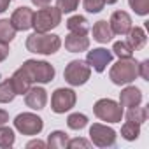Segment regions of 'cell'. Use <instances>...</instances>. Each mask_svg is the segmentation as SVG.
<instances>
[{"label":"cell","instance_id":"14","mask_svg":"<svg viewBox=\"0 0 149 149\" xmlns=\"http://www.w3.org/2000/svg\"><path fill=\"white\" fill-rule=\"evenodd\" d=\"M65 49L68 53H83L90 49V37L88 33L81 32H68L65 37Z\"/></svg>","mask_w":149,"mask_h":149},{"label":"cell","instance_id":"30","mask_svg":"<svg viewBox=\"0 0 149 149\" xmlns=\"http://www.w3.org/2000/svg\"><path fill=\"white\" fill-rule=\"evenodd\" d=\"M83 6H84L86 13H90V14H98V13L105 7V2H104V0H83Z\"/></svg>","mask_w":149,"mask_h":149},{"label":"cell","instance_id":"21","mask_svg":"<svg viewBox=\"0 0 149 149\" xmlns=\"http://www.w3.org/2000/svg\"><path fill=\"white\" fill-rule=\"evenodd\" d=\"M147 116H149V111L147 107H140V105H135V107H128L126 111V119L133 121V123H146L147 121Z\"/></svg>","mask_w":149,"mask_h":149},{"label":"cell","instance_id":"7","mask_svg":"<svg viewBox=\"0 0 149 149\" xmlns=\"http://www.w3.org/2000/svg\"><path fill=\"white\" fill-rule=\"evenodd\" d=\"M14 128L21 133V135H30L35 137L42 132L44 128V121L40 116L33 114V112H21L14 118Z\"/></svg>","mask_w":149,"mask_h":149},{"label":"cell","instance_id":"18","mask_svg":"<svg viewBox=\"0 0 149 149\" xmlns=\"http://www.w3.org/2000/svg\"><path fill=\"white\" fill-rule=\"evenodd\" d=\"M126 35H128L126 42H128V46H130L133 51L142 49V47L146 46V42H147V35H146L144 28H140V26H132Z\"/></svg>","mask_w":149,"mask_h":149},{"label":"cell","instance_id":"20","mask_svg":"<svg viewBox=\"0 0 149 149\" xmlns=\"http://www.w3.org/2000/svg\"><path fill=\"white\" fill-rule=\"evenodd\" d=\"M67 28L68 32H81V33H88L90 30V23L84 16L76 14V16H70L67 19Z\"/></svg>","mask_w":149,"mask_h":149},{"label":"cell","instance_id":"11","mask_svg":"<svg viewBox=\"0 0 149 149\" xmlns=\"http://www.w3.org/2000/svg\"><path fill=\"white\" fill-rule=\"evenodd\" d=\"M33 14L35 13L30 7H26V6L18 7L13 13V16H11V23L16 28V32H26V30H30L32 25H33Z\"/></svg>","mask_w":149,"mask_h":149},{"label":"cell","instance_id":"2","mask_svg":"<svg viewBox=\"0 0 149 149\" xmlns=\"http://www.w3.org/2000/svg\"><path fill=\"white\" fill-rule=\"evenodd\" d=\"M25 47L30 51V53H35V54H54L60 47H61V39L56 35V33H39V32H33L26 37V42H25Z\"/></svg>","mask_w":149,"mask_h":149},{"label":"cell","instance_id":"24","mask_svg":"<svg viewBox=\"0 0 149 149\" xmlns=\"http://www.w3.org/2000/svg\"><path fill=\"white\" fill-rule=\"evenodd\" d=\"M16 37V28L13 26L11 19H0V40L2 42H11Z\"/></svg>","mask_w":149,"mask_h":149},{"label":"cell","instance_id":"33","mask_svg":"<svg viewBox=\"0 0 149 149\" xmlns=\"http://www.w3.org/2000/svg\"><path fill=\"white\" fill-rule=\"evenodd\" d=\"M9 53H11V47H9V44H7V42H2V40H0V61L7 60Z\"/></svg>","mask_w":149,"mask_h":149},{"label":"cell","instance_id":"19","mask_svg":"<svg viewBox=\"0 0 149 149\" xmlns=\"http://www.w3.org/2000/svg\"><path fill=\"white\" fill-rule=\"evenodd\" d=\"M67 144H68V135L61 130L51 132L49 137H47V142H46V146L51 147V149H65Z\"/></svg>","mask_w":149,"mask_h":149},{"label":"cell","instance_id":"27","mask_svg":"<svg viewBox=\"0 0 149 149\" xmlns=\"http://www.w3.org/2000/svg\"><path fill=\"white\" fill-rule=\"evenodd\" d=\"M112 54H116L118 58H132L133 56V49L128 46V42L125 40H118L112 46Z\"/></svg>","mask_w":149,"mask_h":149},{"label":"cell","instance_id":"23","mask_svg":"<svg viewBox=\"0 0 149 149\" xmlns=\"http://www.w3.org/2000/svg\"><path fill=\"white\" fill-rule=\"evenodd\" d=\"M139 135H140V125L139 123H133V121H126L123 126H121V137L125 139V140H137L139 139Z\"/></svg>","mask_w":149,"mask_h":149},{"label":"cell","instance_id":"38","mask_svg":"<svg viewBox=\"0 0 149 149\" xmlns=\"http://www.w3.org/2000/svg\"><path fill=\"white\" fill-rule=\"evenodd\" d=\"M104 2H105L107 6H112V4H116V2H118V0H104Z\"/></svg>","mask_w":149,"mask_h":149},{"label":"cell","instance_id":"15","mask_svg":"<svg viewBox=\"0 0 149 149\" xmlns=\"http://www.w3.org/2000/svg\"><path fill=\"white\" fill-rule=\"evenodd\" d=\"M142 104V91L137 86L126 84L119 93V105L121 107H135Z\"/></svg>","mask_w":149,"mask_h":149},{"label":"cell","instance_id":"3","mask_svg":"<svg viewBox=\"0 0 149 149\" xmlns=\"http://www.w3.org/2000/svg\"><path fill=\"white\" fill-rule=\"evenodd\" d=\"M21 68L25 70V74L30 77L32 83H37V84H47L54 79V67L44 60H26L23 61Z\"/></svg>","mask_w":149,"mask_h":149},{"label":"cell","instance_id":"31","mask_svg":"<svg viewBox=\"0 0 149 149\" xmlns=\"http://www.w3.org/2000/svg\"><path fill=\"white\" fill-rule=\"evenodd\" d=\"M68 149H90L91 147V142L83 139V137H76V139H68V144H67Z\"/></svg>","mask_w":149,"mask_h":149},{"label":"cell","instance_id":"4","mask_svg":"<svg viewBox=\"0 0 149 149\" xmlns=\"http://www.w3.org/2000/svg\"><path fill=\"white\" fill-rule=\"evenodd\" d=\"M61 23V13L58 7H53V6H46V7H40L35 14H33V25L32 28L39 33H46V32H51L54 30L56 26H60Z\"/></svg>","mask_w":149,"mask_h":149},{"label":"cell","instance_id":"36","mask_svg":"<svg viewBox=\"0 0 149 149\" xmlns=\"http://www.w3.org/2000/svg\"><path fill=\"white\" fill-rule=\"evenodd\" d=\"M30 2L35 6V7H46V6H51V0H30Z\"/></svg>","mask_w":149,"mask_h":149},{"label":"cell","instance_id":"1","mask_svg":"<svg viewBox=\"0 0 149 149\" xmlns=\"http://www.w3.org/2000/svg\"><path fill=\"white\" fill-rule=\"evenodd\" d=\"M139 77V61L132 58H119L118 63H114L109 70V79L116 86H126L132 84Z\"/></svg>","mask_w":149,"mask_h":149},{"label":"cell","instance_id":"28","mask_svg":"<svg viewBox=\"0 0 149 149\" xmlns=\"http://www.w3.org/2000/svg\"><path fill=\"white\" fill-rule=\"evenodd\" d=\"M128 4L135 14H139V16L149 14V0H128Z\"/></svg>","mask_w":149,"mask_h":149},{"label":"cell","instance_id":"32","mask_svg":"<svg viewBox=\"0 0 149 149\" xmlns=\"http://www.w3.org/2000/svg\"><path fill=\"white\" fill-rule=\"evenodd\" d=\"M139 76L144 81H149V60H144L139 63Z\"/></svg>","mask_w":149,"mask_h":149},{"label":"cell","instance_id":"29","mask_svg":"<svg viewBox=\"0 0 149 149\" xmlns=\"http://www.w3.org/2000/svg\"><path fill=\"white\" fill-rule=\"evenodd\" d=\"M79 2L81 0H56V7L60 9V13L63 14H68V13H74L77 7H79Z\"/></svg>","mask_w":149,"mask_h":149},{"label":"cell","instance_id":"13","mask_svg":"<svg viewBox=\"0 0 149 149\" xmlns=\"http://www.w3.org/2000/svg\"><path fill=\"white\" fill-rule=\"evenodd\" d=\"M109 26L114 35H126L132 28V18L126 11H114L109 19Z\"/></svg>","mask_w":149,"mask_h":149},{"label":"cell","instance_id":"34","mask_svg":"<svg viewBox=\"0 0 149 149\" xmlns=\"http://www.w3.org/2000/svg\"><path fill=\"white\" fill-rule=\"evenodd\" d=\"M26 147H28V149H32V147H40V149H44V147H46V142H44V140H39V139H33V140H30V142L26 144Z\"/></svg>","mask_w":149,"mask_h":149},{"label":"cell","instance_id":"10","mask_svg":"<svg viewBox=\"0 0 149 149\" xmlns=\"http://www.w3.org/2000/svg\"><path fill=\"white\" fill-rule=\"evenodd\" d=\"M112 51H109V49H105V47H95V49H91V51H88V54H86V63L95 70V72H104L105 68H107V65L112 61Z\"/></svg>","mask_w":149,"mask_h":149},{"label":"cell","instance_id":"5","mask_svg":"<svg viewBox=\"0 0 149 149\" xmlns=\"http://www.w3.org/2000/svg\"><path fill=\"white\" fill-rule=\"evenodd\" d=\"M91 77V67L84 60H72L65 70H63V79L70 86H83Z\"/></svg>","mask_w":149,"mask_h":149},{"label":"cell","instance_id":"17","mask_svg":"<svg viewBox=\"0 0 149 149\" xmlns=\"http://www.w3.org/2000/svg\"><path fill=\"white\" fill-rule=\"evenodd\" d=\"M93 39L97 40V42H100V44H107V42H111L112 40V37H114V33H112V30H111V26H109V23L105 21V19H100V21H97L95 25H93Z\"/></svg>","mask_w":149,"mask_h":149},{"label":"cell","instance_id":"25","mask_svg":"<svg viewBox=\"0 0 149 149\" xmlns=\"http://www.w3.org/2000/svg\"><path fill=\"white\" fill-rule=\"evenodd\" d=\"M88 125V116L81 114V112H72L67 118V126L70 130H83Z\"/></svg>","mask_w":149,"mask_h":149},{"label":"cell","instance_id":"9","mask_svg":"<svg viewBox=\"0 0 149 149\" xmlns=\"http://www.w3.org/2000/svg\"><path fill=\"white\" fill-rule=\"evenodd\" d=\"M116 130L102 125V123H93L90 126V140L97 147H112L116 146Z\"/></svg>","mask_w":149,"mask_h":149},{"label":"cell","instance_id":"26","mask_svg":"<svg viewBox=\"0 0 149 149\" xmlns=\"http://www.w3.org/2000/svg\"><path fill=\"white\" fill-rule=\"evenodd\" d=\"M14 140H16V135H14V130L11 126H6V125L0 126V147L2 149L13 147Z\"/></svg>","mask_w":149,"mask_h":149},{"label":"cell","instance_id":"16","mask_svg":"<svg viewBox=\"0 0 149 149\" xmlns=\"http://www.w3.org/2000/svg\"><path fill=\"white\" fill-rule=\"evenodd\" d=\"M11 81H13V86H14L16 95H25V93L30 90V86L33 84L21 67H19V68L13 74V76H11Z\"/></svg>","mask_w":149,"mask_h":149},{"label":"cell","instance_id":"12","mask_svg":"<svg viewBox=\"0 0 149 149\" xmlns=\"http://www.w3.org/2000/svg\"><path fill=\"white\" fill-rule=\"evenodd\" d=\"M25 104L32 111H42L47 104V91L42 86H30V90L25 93Z\"/></svg>","mask_w":149,"mask_h":149},{"label":"cell","instance_id":"35","mask_svg":"<svg viewBox=\"0 0 149 149\" xmlns=\"http://www.w3.org/2000/svg\"><path fill=\"white\" fill-rule=\"evenodd\" d=\"M7 121H9V112L4 111V109H0V126L7 125Z\"/></svg>","mask_w":149,"mask_h":149},{"label":"cell","instance_id":"6","mask_svg":"<svg viewBox=\"0 0 149 149\" xmlns=\"http://www.w3.org/2000/svg\"><path fill=\"white\" fill-rule=\"evenodd\" d=\"M93 112L100 121H107V123H121L125 111L119 105V102L112 100V98H100L95 102L93 105Z\"/></svg>","mask_w":149,"mask_h":149},{"label":"cell","instance_id":"22","mask_svg":"<svg viewBox=\"0 0 149 149\" xmlns=\"http://www.w3.org/2000/svg\"><path fill=\"white\" fill-rule=\"evenodd\" d=\"M16 98V91H14V86H13V81L11 77L9 79H4L0 83V104H9Z\"/></svg>","mask_w":149,"mask_h":149},{"label":"cell","instance_id":"8","mask_svg":"<svg viewBox=\"0 0 149 149\" xmlns=\"http://www.w3.org/2000/svg\"><path fill=\"white\" fill-rule=\"evenodd\" d=\"M77 95L72 88H58L51 95V111L56 114H65L72 107H76Z\"/></svg>","mask_w":149,"mask_h":149},{"label":"cell","instance_id":"37","mask_svg":"<svg viewBox=\"0 0 149 149\" xmlns=\"http://www.w3.org/2000/svg\"><path fill=\"white\" fill-rule=\"evenodd\" d=\"M9 4H11V0H0V14L9 9Z\"/></svg>","mask_w":149,"mask_h":149}]
</instances>
